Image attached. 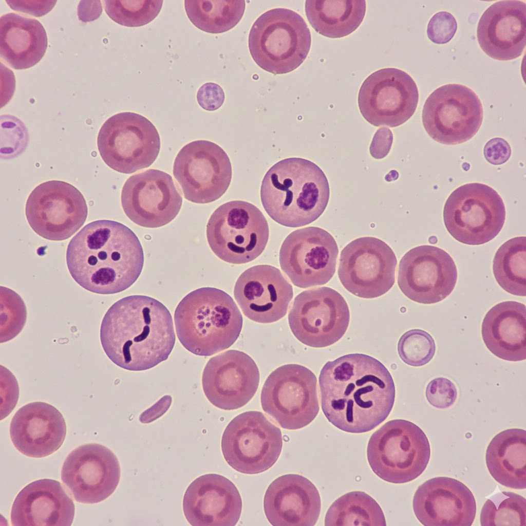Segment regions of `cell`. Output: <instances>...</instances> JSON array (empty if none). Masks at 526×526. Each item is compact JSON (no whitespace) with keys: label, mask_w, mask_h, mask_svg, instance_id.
Returning <instances> with one entry per match:
<instances>
[{"label":"cell","mask_w":526,"mask_h":526,"mask_svg":"<svg viewBox=\"0 0 526 526\" xmlns=\"http://www.w3.org/2000/svg\"><path fill=\"white\" fill-rule=\"evenodd\" d=\"M27 310L22 298L14 291L1 287V341L15 337L23 329Z\"/></svg>","instance_id":"60d3db41"},{"label":"cell","mask_w":526,"mask_h":526,"mask_svg":"<svg viewBox=\"0 0 526 526\" xmlns=\"http://www.w3.org/2000/svg\"><path fill=\"white\" fill-rule=\"evenodd\" d=\"M457 270L449 254L437 247L423 245L408 251L401 259L398 284L410 299L423 304L438 303L453 291Z\"/></svg>","instance_id":"ffe728a7"},{"label":"cell","mask_w":526,"mask_h":526,"mask_svg":"<svg viewBox=\"0 0 526 526\" xmlns=\"http://www.w3.org/2000/svg\"><path fill=\"white\" fill-rule=\"evenodd\" d=\"M8 5L15 11L40 17L48 13L55 6L57 1H9Z\"/></svg>","instance_id":"bcb514c9"},{"label":"cell","mask_w":526,"mask_h":526,"mask_svg":"<svg viewBox=\"0 0 526 526\" xmlns=\"http://www.w3.org/2000/svg\"><path fill=\"white\" fill-rule=\"evenodd\" d=\"M477 36L482 50L499 61L516 59L526 45V4L501 1L490 6L479 21Z\"/></svg>","instance_id":"83f0119b"},{"label":"cell","mask_w":526,"mask_h":526,"mask_svg":"<svg viewBox=\"0 0 526 526\" xmlns=\"http://www.w3.org/2000/svg\"><path fill=\"white\" fill-rule=\"evenodd\" d=\"M280 429L260 411H249L235 417L226 427L221 450L228 463L236 471L255 474L271 467L280 454Z\"/></svg>","instance_id":"7c38bea8"},{"label":"cell","mask_w":526,"mask_h":526,"mask_svg":"<svg viewBox=\"0 0 526 526\" xmlns=\"http://www.w3.org/2000/svg\"><path fill=\"white\" fill-rule=\"evenodd\" d=\"M97 145L101 158L109 167L131 174L154 162L159 153L160 139L148 119L136 113L124 112L104 123Z\"/></svg>","instance_id":"30bf717a"},{"label":"cell","mask_w":526,"mask_h":526,"mask_svg":"<svg viewBox=\"0 0 526 526\" xmlns=\"http://www.w3.org/2000/svg\"><path fill=\"white\" fill-rule=\"evenodd\" d=\"M392 140V135L389 129L386 127L379 129L370 145L371 156L376 159H381L386 156L390 149Z\"/></svg>","instance_id":"7dc6e473"},{"label":"cell","mask_w":526,"mask_h":526,"mask_svg":"<svg viewBox=\"0 0 526 526\" xmlns=\"http://www.w3.org/2000/svg\"><path fill=\"white\" fill-rule=\"evenodd\" d=\"M172 397L165 395L140 416V420L142 422H149L163 415L169 408L172 403Z\"/></svg>","instance_id":"681fc988"},{"label":"cell","mask_w":526,"mask_h":526,"mask_svg":"<svg viewBox=\"0 0 526 526\" xmlns=\"http://www.w3.org/2000/svg\"><path fill=\"white\" fill-rule=\"evenodd\" d=\"M100 341L116 365L143 371L168 359L176 336L171 314L163 304L147 296L131 295L108 309L102 321Z\"/></svg>","instance_id":"3957f363"},{"label":"cell","mask_w":526,"mask_h":526,"mask_svg":"<svg viewBox=\"0 0 526 526\" xmlns=\"http://www.w3.org/2000/svg\"><path fill=\"white\" fill-rule=\"evenodd\" d=\"M422 119L428 135L447 145L465 142L479 130L483 120L480 99L471 89L448 84L434 90L423 106Z\"/></svg>","instance_id":"4fadbf2b"},{"label":"cell","mask_w":526,"mask_h":526,"mask_svg":"<svg viewBox=\"0 0 526 526\" xmlns=\"http://www.w3.org/2000/svg\"><path fill=\"white\" fill-rule=\"evenodd\" d=\"M264 508L273 526H313L321 509L319 492L307 478L297 474L281 476L268 486Z\"/></svg>","instance_id":"4316f807"},{"label":"cell","mask_w":526,"mask_h":526,"mask_svg":"<svg viewBox=\"0 0 526 526\" xmlns=\"http://www.w3.org/2000/svg\"><path fill=\"white\" fill-rule=\"evenodd\" d=\"M46 32L37 20L14 13L0 18L1 59L15 69L34 66L47 48Z\"/></svg>","instance_id":"1f68e13d"},{"label":"cell","mask_w":526,"mask_h":526,"mask_svg":"<svg viewBox=\"0 0 526 526\" xmlns=\"http://www.w3.org/2000/svg\"><path fill=\"white\" fill-rule=\"evenodd\" d=\"M259 372L247 353L229 350L211 358L202 376L205 396L214 406L234 410L247 404L255 395Z\"/></svg>","instance_id":"603a6c76"},{"label":"cell","mask_w":526,"mask_h":526,"mask_svg":"<svg viewBox=\"0 0 526 526\" xmlns=\"http://www.w3.org/2000/svg\"><path fill=\"white\" fill-rule=\"evenodd\" d=\"M397 260L392 249L373 237L358 238L342 250L338 275L343 287L361 298L379 297L395 283Z\"/></svg>","instance_id":"e0dca14e"},{"label":"cell","mask_w":526,"mask_h":526,"mask_svg":"<svg viewBox=\"0 0 526 526\" xmlns=\"http://www.w3.org/2000/svg\"><path fill=\"white\" fill-rule=\"evenodd\" d=\"M66 434L62 414L54 406L42 402L27 404L13 417L10 435L15 448L30 457L48 456L61 446Z\"/></svg>","instance_id":"f1b7e54d"},{"label":"cell","mask_w":526,"mask_h":526,"mask_svg":"<svg viewBox=\"0 0 526 526\" xmlns=\"http://www.w3.org/2000/svg\"><path fill=\"white\" fill-rule=\"evenodd\" d=\"M123 210L135 223L158 228L170 222L179 213L182 198L172 176L149 169L128 178L121 192Z\"/></svg>","instance_id":"7402d4cb"},{"label":"cell","mask_w":526,"mask_h":526,"mask_svg":"<svg viewBox=\"0 0 526 526\" xmlns=\"http://www.w3.org/2000/svg\"><path fill=\"white\" fill-rule=\"evenodd\" d=\"M241 510L238 490L230 480L218 474L196 479L183 499L184 516L192 526H234Z\"/></svg>","instance_id":"484cf974"},{"label":"cell","mask_w":526,"mask_h":526,"mask_svg":"<svg viewBox=\"0 0 526 526\" xmlns=\"http://www.w3.org/2000/svg\"><path fill=\"white\" fill-rule=\"evenodd\" d=\"M66 262L73 279L93 293L124 291L138 278L144 254L136 234L115 221L99 220L84 226L70 241Z\"/></svg>","instance_id":"7a4b0ae2"},{"label":"cell","mask_w":526,"mask_h":526,"mask_svg":"<svg viewBox=\"0 0 526 526\" xmlns=\"http://www.w3.org/2000/svg\"><path fill=\"white\" fill-rule=\"evenodd\" d=\"M366 6L364 0H307L305 12L317 32L339 38L357 29L364 19Z\"/></svg>","instance_id":"836d02e7"},{"label":"cell","mask_w":526,"mask_h":526,"mask_svg":"<svg viewBox=\"0 0 526 526\" xmlns=\"http://www.w3.org/2000/svg\"><path fill=\"white\" fill-rule=\"evenodd\" d=\"M102 7L100 1H81L78 6V15L83 22L93 21L99 17Z\"/></svg>","instance_id":"c3c4849f"},{"label":"cell","mask_w":526,"mask_h":526,"mask_svg":"<svg viewBox=\"0 0 526 526\" xmlns=\"http://www.w3.org/2000/svg\"><path fill=\"white\" fill-rule=\"evenodd\" d=\"M121 470L118 458L107 447L97 443L82 445L73 450L62 466L61 479L77 502H101L119 484Z\"/></svg>","instance_id":"44dd1931"},{"label":"cell","mask_w":526,"mask_h":526,"mask_svg":"<svg viewBox=\"0 0 526 526\" xmlns=\"http://www.w3.org/2000/svg\"><path fill=\"white\" fill-rule=\"evenodd\" d=\"M412 506L425 526H471L476 513L471 490L460 481L446 477L433 478L420 485Z\"/></svg>","instance_id":"d4e9b609"},{"label":"cell","mask_w":526,"mask_h":526,"mask_svg":"<svg viewBox=\"0 0 526 526\" xmlns=\"http://www.w3.org/2000/svg\"><path fill=\"white\" fill-rule=\"evenodd\" d=\"M511 153V148L509 143L499 137L489 140L483 149L485 158L494 165H500L506 162L509 159Z\"/></svg>","instance_id":"f6af8a7d"},{"label":"cell","mask_w":526,"mask_h":526,"mask_svg":"<svg viewBox=\"0 0 526 526\" xmlns=\"http://www.w3.org/2000/svg\"><path fill=\"white\" fill-rule=\"evenodd\" d=\"M25 213L32 230L44 238H69L84 224L88 213L80 191L64 181L51 180L37 186L27 199Z\"/></svg>","instance_id":"2e32d148"},{"label":"cell","mask_w":526,"mask_h":526,"mask_svg":"<svg viewBox=\"0 0 526 526\" xmlns=\"http://www.w3.org/2000/svg\"><path fill=\"white\" fill-rule=\"evenodd\" d=\"M317 379L308 368L290 364L272 371L262 387L264 411L283 428L297 429L309 424L320 407Z\"/></svg>","instance_id":"8fae6325"},{"label":"cell","mask_w":526,"mask_h":526,"mask_svg":"<svg viewBox=\"0 0 526 526\" xmlns=\"http://www.w3.org/2000/svg\"><path fill=\"white\" fill-rule=\"evenodd\" d=\"M234 295L246 317L255 322L271 323L286 315L293 290L278 269L259 265L240 274L234 286Z\"/></svg>","instance_id":"cb8c5ba5"},{"label":"cell","mask_w":526,"mask_h":526,"mask_svg":"<svg viewBox=\"0 0 526 526\" xmlns=\"http://www.w3.org/2000/svg\"><path fill=\"white\" fill-rule=\"evenodd\" d=\"M350 312L336 290L327 287L303 291L294 298L288 314L292 332L303 344L314 348L329 346L347 330Z\"/></svg>","instance_id":"5bb4252c"},{"label":"cell","mask_w":526,"mask_h":526,"mask_svg":"<svg viewBox=\"0 0 526 526\" xmlns=\"http://www.w3.org/2000/svg\"><path fill=\"white\" fill-rule=\"evenodd\" d=\"M486 463L493 478L514 489L526 487V431L512 428L496 435L489 443Z\"/></svg>","instance_id":"d6a6232c"},{"label":"cell","mask_w":526,"mask_h":526,"mask_svg":"<svg viewBox=\"0 0 526 526\" xmlns=\"http://www.w3.org/2000/svg\"><path fill=\"white\" fill-rule=\"evenodd\" d=\"M162 0H105V11L118 24L139 27L154 20L159 13Z\"/></svg>","instance_id":"f35d334b"},{"label":"cell","mask_w":526,"mask_h":526,"mask_svg":"<svg viewBox=\"0 0 526 526\" xmlns=\"http://www.w3.org/2000/svg\"><path fill=\"white\" fill-rule=\"evenodd\" d=\"M398 351L401 360L407 365L422 366L433 359L436 344L428 333L415 329L407 331L401 336L398 344Z\"/></svg>","instance_id":"ab89813d"},{"label":"cell","mask_w":526,"mask_h":526,"mask_svg":"<svg viewBox=\"0 0 526 526\" xmlns=\"http://www.w3.org/2000/svg\"><path fill=\"white\" fill-rule=\"evenodd\" d=\"M428 402L435 407L444 409L452 406L457 398L454 384L445 378H437L427 385L425 392Z\"/></svg>","instance_id":"b9f144b4"},{"label":"cell","mask_w":526,"mask_h":526,"mask_svg":"<svg viewBox=\"0 0 526 526\" xmlns=\"http://www.w3.org/2000/svg\"><path fill=\"white\" fill-rule=\"evenodd\" d=\"M311 43L310 31L303 18L283 8L261 14L252 26L248 41L253 60L275 75L299 67L308 54Z\"/></svg>","instance_id":"8992f818"},{"label":"cell","mask_w":526,"mask_h":526,"mask_svg":"<svg viewBox=\"0 0 526 526\" xmlns=\"http://www.w3.org/2000/svg\"><path fill=\"white\" fill-rule=\"evenodd\" d=\"M457 29L454 16L446 11L439 12L430 18L427 26V34L433 42L443 44L448 42Z\"/></svg>","instance_id":"7bdbcfd3"},{"label":"cell","mask_w":526,"mask_h":526,"mask_svg":"<svg viewBox=\"0 0 526 526\" xmlns=\"http://www.w3.org/2000/svg\"><path fill=\"white\" fill-rule=\"evenodd\" d=\"M339 249L327 231L315 227L297 229L284 240L279 254L280 268L300 288L323 285L334 275Z\"/></svg>","instance_id":"ac0fdd59"},{"label":"cell","mask_w":526,"mask_h":526,"mask_svg":"<svg viewBox=\"0 0 526 526\" xmlns=\"http://www.w3.org/2000/svg\"><path fill=\"white\" fill-rule=\"evenodd\" d=\"M206 238L213 252L232 264H243L258 257L269 237L261 211L247 201L233 200L217 208L206 226Z\"/></svg>","instance_id":"ba28073f"},{"label":"cell","mask_w":526,"mask_h":526,"mask_svg":"<svg viewBox=\"0 0 526 526\" xmlns=\"http://www.w3.org/2000/svg\"><path fill=\"white\" fill-rule=\"evenodd\" d=\"M502 199L491 186L479 183L463 185L447 198L443 220L449 233L458 241L479 245L494 238L505 219Z\"/></svg>","instance_id":"9c48e42d"},{"label":"cell","mask_w":526,"mask_h":526,"mask_svg":"<svg viewBox=\"0 0 526 526\" xmlns=\"http://www.w3.org/2000/svg\"><path fill=\"white\" fill-rule=\"evenodd\" d=\"M373 472L384 481L404 483L418 477L429 462L430 448L423 431L407 420L389 421L370 437L367 449Z\"/></svg>","instance_id":"52a82bcc"},{"label":"cell","mask_w":526,"mask_h":526,"mask_svg":"<svg viewBox=\"0 0 526 526\" xmlns=\"http://www.w3.org/2000/svg\"><path fill=\"white\" fill-rule=\"evenodd\" d=\"M417 86L406 72L394 68L378 70L363 83L358 104L363 117L375 126H398L415 113Z\"/></svg>","instance_id":"d6986e66"},{"label":"cell","mask_w":526,"mask_h":526,"mask_svg":"<svg viewBox=\"0 0 526 526\" xmlns=\"http://www.w3.org/2000/svg\"><path fill=\"white\" fill-rule=\"evenodd\" d=\"M75 506L61 483L43 479L24 487L16 496L11 511L14 526H70Z\"/></svg>","instance_id":"f546056e"},{"label":"cell","mask_w":526,"mask_h":526,"mask_svg":"<svg viewBox=\"0 0 526 526\" xmlns=\"http://www.w3.org/2000/svg\"><path fill=\"white\" fill-rule=\"evenodd\" d=\"M177 337L190 352L208 356L231 346L242 327L241 313L224 291L203 287L187 294L174 313Z\"/></svg>","instance_id":"5b68a950"},{"label":"cell","mask_w":526,"mask_h":526,"mask_svg":"<svg viewBox=\"0 0 526 526\" xmlns=\"http://www.w3.org/2000/svg\"><path fill=\"white\" fill-rule=\"evenodd\" d=\"M189 18L198 28L206 32L220 33L234 27L241 19L245 1L186 0Z\"/></svg>","instance_id":"d590c367"},{"label":"cell","mask_w":526,"mask_h":526,"mask_svg":"<svg viewBox=\"0 0 526 526\" xmlns=\"http://www.w3.org/2000/svg\"><path fill=\"white\" fill-rule=\"evenodd\" d=\"M318 381L324 414L344 431H370L385 420L393 408L392 377L381 362L368 355L351 353L327 362Z\"/></svg>","instance_id":"6da1fadb"},{"label":"cell","mask_w":526,"mask_h":526,"mask_svg":"<svg viewBox=\"0 0 526 526\" xmlns=\"http://www.w3.org/2000/svg\"><path fill=\"white\" fill-rule=\"evenodd\" d=\"M173 175L187 200L208 203L220 198L230 184L232 169L226 152L207 140L184 146L174 163Z\"/></svg>","instance_id":"9a60e30c"},{"label":"cell","mask_w":526,"mask_h":526,"mask_svg":"<svg viewBox=\"0 0 526 526\" xmlns=\"http://www.w3.org/2000/svg\"><path fill=\"white\" fill-rule=\"evenodd\" d=\"M526 238H511L502 244L496 252L493 271L499 285L513 295L525 296Z\"/></svg>","instance_id":"8d00e7d4"},{"label":"cell","mask_w":526,"mask_h":526,"mask_svg":"<svg viewBox=\"0 0 526 526\" xmlns=\"http://www.w3.org/2000/svg\"><path fill=\"white\" fill-rule=\"evenodd\" d=\"M224 98L222 88L217 84L211 82L202 85L197 94L199 105L209 111L215 110L220 108L224 102Z\"/></svg>","instance_id":"ee69618b"},{"label":"cell","mask_w":526,"mask_h":526,"mask_svg":"<svg viewBox=\"0 0 526 526\" xmlns=\"http://www.w3.org/2000/svg\"><path fill=\"white\" fill-rule=\"evenodd\" d=\"M480 524L482 526H525V498L511 492H497L484 504Z\"/></svg>","instance_id":"74e56055"},{"label":"cell","mask_w":526,"mask_h":526,"mask_svg":"<svg viewBox=\"0 0 526 526\" xmlns=\"http://www.w3.org/2000/svg\"><path fill=\"white\" fill-rule=\"evenodd\" d=\"M330 197L327 178L313 162L289 158L274 164L266 173L260 187L262 205L277 223L297 228L316 220L326 209Z\"/></svg>","instance_id":"277c9868"},{"label":"cell","mask_w":526,"mask_h":526,"mask_svg":"<svg viewBox=\"0 0 526 526\" xmlns=\"http://www.w3.org/2000/svg\"><path fill=\"white\" fill-rule=\"evenodd\" d=\"M326 526L386 525L384 514L370 496L361 491L345 494L330 506L325 516Z\"/></svg>","instance_id":"e575fe53"},{"label":"cell","mask_w":526,"mask_h":526,"mask_svg":"<svg viewBox=\"0 0 526 526\" xmlns=\"http://www.w3.org/2000/svg\"><path fill=\"white\" fill-rule=\"evenodd\" d=\"M482 337L487 349L498 358L512 362L526 359V307L506 301L492 307L482 322Z\"/></svg>","instance_id":"4dcf8cb0"}]
</instances>
